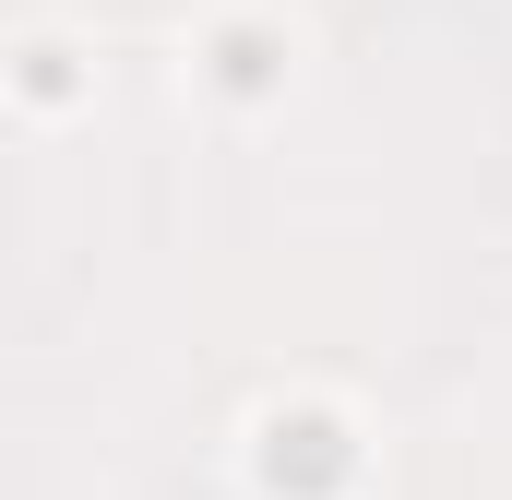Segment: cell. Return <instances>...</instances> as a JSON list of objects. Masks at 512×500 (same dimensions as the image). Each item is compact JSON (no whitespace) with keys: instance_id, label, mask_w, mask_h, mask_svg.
<instances>
[{"instance_id":"cell-1","label":"cell","mask_w":512,"mask_h":500,"mask_svg":"<svg viewBox=\"0 0 512 500\" xmlns=\"http://www.w3.org/2000/svg\"><path fill=\"white\" fill-rule=\"evenodd\" d=\"M334 477H346L334 417H286V429H274V489H334Z\"/></svg>"}]
</instances>
